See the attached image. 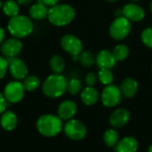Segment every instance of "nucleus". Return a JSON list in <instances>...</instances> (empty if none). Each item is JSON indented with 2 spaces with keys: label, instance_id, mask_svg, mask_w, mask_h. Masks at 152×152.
I'll list each match as a JSON object with an SVG mask.
<instances>
[{
  "label": "nucleus",
  "instance_id": "f257e3e1",
  "mask_svg": "<svg viewBox=\"0 0 152 152\" xmlns=\"http://www.w3.org/2000/svg\"><path fill=\"white\" fill-rule=\"evenodd\" d=\"M75 17L74 8L67 4H61L48 9L47 18L51 24L61 27L70 23Z\"/></svg>",
  "mask_w": 152,
  "mask_h": 152
},
{
  "label": "nucleus",
  "instance_id": "f03ea898",
  "mask_svg": "<svg viewBox=\"0 0 152 152\" xmlns=\"http://www.w3.org/2000/svg\"><path fill=\"white\" fill-rule=\"evenodd\" d=\"M33 22L31 20L24 15L18 14L10 18L7 24L9 33L16 38H24L29 36L33 31Z\"/></svg>",
  "mask_w": 152,
  "mask_h": 152
},
{
  "label": "nucleus",
  "instance_id": "7ed1b4c3",
  "mask_svg": "<svg viewBox=\"0 0 152 152\" xmlns=\"http://www.w3.org/2000/svg\"><path fill=\"white\" fill-rule=\"evenodd\" d=\"M68 81L61 74H53L44 82L42 89L45 95L50 98L61 97L67 91Z\"/></svg>",
  "mask_w": 152,
  "mask_h": 152
},
{
  "label": "nucleus",
  "instance_id": "20e7f679",
  "mask_svg": "<svg viewBox=\"0 0 152 152\" xmlns=\"http://www.w3.org/2000/svg\"><path fill=\"white\" fill-rule=\"evenodd\" d=\"M37 128L44 136L53 137L57 135L61 131L62 122L59 117L54 115H43L37 119Z\"/></svg>",
  "mask_w": 152,
  "mask_h": 152
},
{
  "label": "nucleus",
  "instance_id": "39448f33",
  "mask_svg": "<svg viewBox=\"0 0 152 152\" xmlns=\"http://www.w3.org/2000/svg\"><path fill=\"white\" fill-rule=\"evenodd\" d=\"M62 49L71 55L73 61H78L79 54L83 52V44L81 40L74 35H64L61 39Z\"/></svg>",
  "mask_w": 152,
  "mask_h": 152
},
{
  "label": "nucleus",
  "instance_id": "423d86ee",
  "mask_svg": "<svg viewBox=\"0 0 152 152\" xmlns=\"http://www.w3.org/2000/svg\"><path fill=\"white\" fill-rule=\"evenodd\" d=\"M131 31V23L124 16L117 17L110 27V34L116 40L126 38Z\"/></svg>",
  "mask_w": 152,
  "mask_h": 152
},
{
  "label": "nucleus",
  "instance_id": "0eeeda50",
  "mask_svg": "<svg viewBox=\"0 0 152 152\" xmlns=\"http://www.w3.org/2000/svg\"><path fill=\"white\" fill-rule=\"evenodd\" d=\"M25 88L23 84L20 81L15 80L9 82L4 90V96L5 97L6 101L11 103H17L20 102L24 96Z\"/></svg>",
  "mask_w": 152,
  "mask_h": 152
},
{
  "label": "nucleus",
  "instance_id": "6e6552de",
  "mask_svg": "<svg viewBox=\"0 0 152 152\" xmlns=\"http://www.w3.org/2000/svg\"><path fill=\"white\" fill-rule=\"evenodd\" d=\"M65 134L75 141H79L86 135V128L85 125L76 119H69L64 126Z\"/></svg>",
  "mask_w": 152,
  "mask_h": 152
},
{
  "label": "nucleus",
  "instance_id": "1a4fd4ad",
  "mask_svg": "<svg viewBox=\"0 0 152 152\" xmlns=\"http://www.w3.org/2000/svg\"><path fill=\"white\" fill-rule=\"evenodd\" d=\"M8 61V69L13 78L20 81L28 76V67L23 61L18 57L6 58Z\"/></svg>",
  "mask_w": 152,
  "mask_h": 152
},
{
  "label": "nucleus",
  "instance_id": "9d476101",
  "mask_svg": "<svg viewBox=\"0 0 152 152\" xmlns=\"http://www.w3.org/2000/svg\"><path fill=\"white\" fill-rule=\"evenodd\" d=\"M120 89L114 85L106 86L102 94V102L106 107H114L118 105L121 100Z\"/></svg>",
  "mask_w": 152,
  "mask_h": 152
},
{
  "label": "nucleus",
  "instance_id": "9b49d317",
  "mask_svg": "<svg viewBox=\"0 0 152 152\" xmlns=\"http://www.w3.org/2000/svg\"><path fill=\"white\" fill-rule=\"evenodd\" d=\"M22 47V44L19 40V38L12 37L4 40V42L1 44L0 51L5 58H12L17 57L21 52Z\"/></svg>",
  "mask_w": 152,
  "mask_h": 152
},
{
  "label": "nucleus",
  "instance_id": "f8f14e48",
  "mask_svg": "<svg viewBox=\"0 0 152 152\" xmlns=\"http://www.w3.org/2000/svg\"><path fill=\"white\" fill-rule=\"evenodd\" d=\"M123 16L130 21H141L145 17L144 10L136 4H127L124 6Z\"/></svg>",
  "mask_w": 152,
  "mask_h": 152
},
{
  "label": "nucleus",
  "instance_id": "ddd939ff",
  "mask_svg": "<svg viewBox=\"0 0 152 152\" xmlns=\"http://www.w3.org/2000/svg\"><path fill=\"white\" fill-rule=\"evenodd\" d=\"M130 120V113L126 109H118L115 110L110 118V125L115 128H121L125 126Z\"/></svg>",
  "mask_w": 152,
  "mask_h": 152
},
{
  "label": "nucleus",
  "instance_id": "4468645a",
  "mask_svg": "<svg viewBox=\"0 0 152 152\" xmlns=\"http://www.w3.org/2000/svg\"><path fill=\"white\" fill-rule=\"evenodd\" d=\"M116 61L112 52H110L109 50H102L96 56V64L100 69H110L115 66Z\"/></svg>",
  "mask_w": 152,
  "mask_h": 152
},
{
  "label": "nucleus",
  "instance_id": "2eb2a0df",
  "mask_svg": "<svg viewBox=\"0 0 152 152\" xmlns=\"http://www.w3.org/2000/svg\"><path fill=\"white\" fill-rule=\"evenodd\" d=\"M77 112V105L72 101H65L58 108V115L61 119L69 120Z\"/></svg>",
  "mask_w": 152,
  "mask_h": 152
},
{
  "label": "nucleus",
  "instance_id": "dca6fc26",
  "mask_svg": "<svg viewBox=\"0 0 152 152\" xmlns=\"http://www.w3.org/2000/svg\"><path fill=\"white\" fill-rule=\"evenodd\" d=\"M121 94L126 98H133L138 91V83L132 77L124 79L120 85Z\"/></svg>",
  "mask_w": 152,
  "mask_h": 152
},
{
  "label": "nucleus",
  "instance_id": "f3484780",
  "mask_svg": "<svg viewBox=\"0 0 152 152\" xmlns=\"http://www.w3.org/2000/svg\"><path fill=\"white\" fill-rule=\"evenodd\" d=\"M138 150V142L131 136L123 138L117 143L116 152H136Z\"/></svg>",
  "mask_w": 152,
  "mask_h": 152
},
{
  "label": "nucleus",
  "instance_id": "a211bd4d",
  "mask_svg": "<svg viewBox=\"0 0 152 152\" xmlns=\"http://www.w3.org/2000/svg\"><path fill=\"white\" fill-rule=\"evenodd\" d=\"M47 14H48L47 6L39 0L29 8V15L34 20H43L45 17H47Z\"/></svg>",
  "mask_w": 152,
  "mask_h": 152
},
{
  "label": "nucleus",
  "instance_id": "6ab92c4d",
  "mask_svg": "<svg viewBox=\"0 0 152 152\" xmlns=\"http://www.w3.org/2000/svg\"><path fill=\"white\" fill-rule=\"evenodd\" d=\"M0 124L4 130L12 131L17 126V117L12 111L6 110L3 112V115L0 118Z\"/></svg>",
  "mask_w": 152,
  "mask_h": 152
},
{
  "label": "nucleus",
  "instance_id": "aec40b11",
  "mask_svg": "<svg viewBox=\"0 0 152 152\" xmlns=\"http://www.w3.org/2000/svg\"><path fill=\"white\" fill-rule=\"evenodd\" d=\"M99 98V94L95 88L93 86L86 87L81 93V100L86 105H94L97 102Z\"/></svg>",
  "mask_w": 152,
  "mask_h": 152
},
{
  "label": "nucleus",
  "instance_id": "412c9836",
  "mask_svg": "<svg viewBox=\"0 0 152 152\" xmlns=\"http://www.w3.org/2000/svg\"><path fill=\"white\" fill-rule=\"evenodd\" d=\"M20 4L16 2V0H7L3 4V12L4 13L12 18L19 14L20 11Z\"/></svg>",
  "mask_w": 152,
  "mask_h": 152
},
{
  "label": "nucleus",
  "instance_id": "4be33fe9",
  "mask_svg": "<svg viewBox=\"0 0 152 152\" xmlns=\"http://www.w3.org/2000/svg\"><path fill=\"white\" fill-rule=\"evenodd\" d=\"M50 68L54 74H61L65 69V61L61 55H53L49 61Z\"/></svg>",
  "mask_w": 152,
  "mask_h": 152
},
{
  "label": "nucleus",
  "instance_id": "5701e85b",
  "mask_svg": "<svg viewBox=\"0 0 152 152\" xmlns=\"http://www.w3.org/2000/svg\"><path fill=\"white\" fill-rule=\"evenodd\" d=\"M79 62L84 67H92L96 62V57L90 51H83L78 56Z\"/></svg>",
  "mask_w": 152,
  "mask_h": 152
},
{
  "label": "nucleus",
  "instance_id": "b1692460",
  "mask_svg": "<svg viewBox=\"0 0 152 152\" xmlns=\"http://www.w3.org/2000/svg\"><path fill=\"white\" fill-rule=\"evenodd\" d=\"M112 54L116 61H123L129 54V48L126 45H118L114 47Z\"/></svg>",
  "mask_w": 152,
  "mask_h": 152
},
{
  "label": "nucleus",
  "instance_id": "393cba45",
  "mask_svg": "<svg viewBox=\"0 0 152 152\" xmlns=\"http://www.w3.org/2000/svg\"><path fill=\"white\" fill-rule=\"evenodd\" d=\"M40 86V79L37 76H27L24 78L23 86L27 91H35Z\"/></svg>",
  "mask_w": 152,
  "mask_h": 152
},
{
  "label": "nucleus",
  "instance_id": "a878e982",
  "mask_svg": "<svg viewBox=\"0 0 152 152\" xmlns=\"http://www.w3.org/2000/svg\"><path fill=\"white\" fill-rule=\"evenodd\" d=\"M103 139L109 147H114L118 142V134L114 129H108L104 133Z\"/></svg>",
  "mask_w": 152,
  "mask_h": 152
},
{
  "label": "nucleus",
  "instance_id": "bb28decb",
  "mask_svg": "<svg viewBox=\"0 0 152 152\" xmlns=\"http://www.w3.org/2000/svg\"><path fill=\"white\" fill-rule=\"evenodd\" d=\"M98 79L100 82L105 86L111 85L114 79L113 74L110 71V69H100V71L98 72Z\"/></svg>",
  "mask_w": 152,
  "mask_h": 152
},
{
  "label": "nucleus",
  "instance_id": "cd10ccee",
  "mask_svg": "<svg viewBox=\"0 0 152 152\" xmlns=\"http://www.w3.org/2000/svg\"><path fill=\"white\" fill-rule=\"evenodd\" d=\"M82 88L81 81L77 78H71L67 83V91L71 94H77Z\"/></svg>",
  "mask_w": 152,
  "mask_h": 152
},
{
  "label": "nucleus",
  "instance_id": "c85d7f7f",
  "mask_svg": "<svg viewBox=\"0 0 152 152\" xmlns=\"http://www.w3.org/2000/svg\"><path fill=\"white\" fill-rule=\"evenodd\" d=\"M141 38L145 45L152 48V28H145L141 35Z\"/></svg>",
  "mask_w": 152,
  "mask_h": 152
},
{
  "label": "nucleus",
  "instance_id": "c756f323",
  "mask_svg": "<svg viewBox=\"0 0 152 152\" xmlns=\"http://www.w3.org/2000/svg\"><path fill=\"white\" fill-rule=\"evenodd\" d=\"M8 70V61L4 57L0 56V79L4 78Z\"/></svg>",
  "mask_w": 152,
  "mask_h": 152
},
{
  "label": "nucleus",
  "instance_id": "7c9ffc66",
  "mask_svg": "<svg viewBox=\"0 0 152 152\" xmlns=\"http://www.w3.org/2000/svg\"><path fill=\"white\" fill-rule=\"evenodd\" d=\"M97 81V77L94 73L90 72L86 75V83L88 86H94L96 84Z\"/></svg>",
  "mask_w": 152,
  "mask_h": 152
},
{
  "label": "nucleus",
  "instance_id": "2f4dec72",
  "mask_svg": "<svg viewBox=\"0 0 152 152\" xmlns=\"http://www.w3.org/2000/svg\"><path fill=\"white\" fill-rule=\"evenodd\" d=\"M6 102L7 101H6L5 97L4 96V94L0 93V114L5 111V109L7 107Z\"/></svg>",
  "mask_w": 152,
  "mask_h": 152
},
{
  "label": "nucleus",
  "instance_id": "473e14b6",
  "mask_svg": "<svg viewBox=\"0 0 152 152\" xmlns=\"http://www.w3.org/2000/svg\"><path fill=\"white\" fill-rule=\"evenodd\" d=\"M39 1H41L43 4H45L46 6L52 7V6H54V5L58 4V2L60 0H39Z\"/></svg>",
  "mask_w": 152,
  "mask_h": 152
},
{
  "label": "nucleus",
  "instance_id": "72a5a7b5",
  "mask_svg": "<svg viewBox=\"0 0 152 152\" xmlns=\"http://www.w3.org/2000/svg\"><path fill=\"white\" fill-rule=\"evenodd\" d=\"M34 0H16V2L20 4V5H27V4H29L30 3H32Z\"/></svg>",
  "mask_w": 152,
  "mask_h": 152
},
{
  "label": "nucleus",
  "instance_id": "f704fd0d",
  "mask_svg": "<svg viewBox=\"0 0 152 152\" xmlns=\"http://www.w3.org/2000/svg\"><path fill=\"white\" fill-rule=\"evenodd\" d=\"M4 36H5V31L2 27H0V45L4 42Z\"/></svg>",
  "mask_w": 152,
  "mask_h": 152
},
{
  "label": "nucleus",
  "instance_id": "c9c22d12",
  "mask_svg": "<svg viewBox=\"0 0 152 152\" xmlns=\"http://www.w3.org/2000/svg\"><path fill=\"white\" fill-rule=\"evenodd\" d=\"M106 1H108V2H110V3H114V2H117V1H118V0H106Z\"/></svg>",
  "mask_w": 152,
  "mask_h": 152
},
{
  "label": "nucleus",
  "instance_id": "e433bc0d",
  "mask_svg": "<svg viewBox=\"0 0 152 152\" xmlns=\"http://www.w3.org/2000/svg\"><path fill=\"white\" fill-rule=\"evenodd\" d=\"M148 152H152V145H151V147L149 148V151Z\"/></svg>",
  "mask_w": 152,
  "mask_h": 152
},
{
  "label": "nucleus",
  "instance_id": "4c0bfd02",
  "mask_svg": "<svg viewBox=\"0 0 152 152\" xmlns=\"http://www.w3.org/2000/svg\"><path fill=\"white\" fill-rule=\"evenodd\" d=\"M2 7H3V4H2V1L0 0V10L2 9Z\"/></svg>",
  "mask_w": 152,
  "mask_h": 152
},
{
  "label": "nucleus",
  "instance_id": "58836bf2",
  "mask_svg": "<svg viewBox=\"0 0 152 152\" xmlns=\"http://www.w3.org/2000/svg\"><path fill=\"white\" fill-rule=\"evenodd\" d=\"M150 8H151V11L152 12V2L151 3V5H150Z\"/></svg>",
  "mask_w": 152,
  "mask_h": 152
},
{
  "label": "nucleus",
  "instance_id": "ea45409f",
  "mask_svg": "<svg viewBox=\"0 0 152 152\" xmlns=\"http://www.w3.org/2000/svg\"><path fill=\"white\" fill-rule=\"evenodd\" d=\"M130 1H132V2H137V1H139V0H130Z\"/></svg>",
  "mask_w": 152,
  "mask_h": 152
},
{
  "label": "nucleus",
  "instance_id": "a19ab883",
  "mask_svg": "<svg viewBox=\"0 0 152 152\" xmlns=\"http://www.w3.org/2000/svg\"><path fill=\"white\" fill-rule=\"evenodd\" d=\"M151 71H152V67H151Z\"/></svg>",
  "mask_w": 152,
  "mask_h": 152
}]
</instances>
